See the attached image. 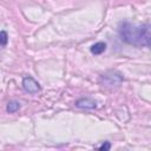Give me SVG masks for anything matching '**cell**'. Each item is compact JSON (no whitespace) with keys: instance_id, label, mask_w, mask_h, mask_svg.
Here are the masks:
<instances>
[{"instance_id":"8992f818","label":"cell","mask_w":151,"mask_h":151,"mask_svg":"<svg viewBox=\"0 0 151 151\" xmlns=\"http://www.w3.org/2000/svg\"><path fill=\"white\" fill-rule=\"evenodd\" d=\"M8 41V35L5 31H0V46H5Z\"/></svg>"},{"instance_id":"277c9868","label":"cell","mask_w":151,"mask_h":151,"mask_svg":"<svg viewBox=\"0 0 151 151\" xmlns=\"http://www.w3.org/2000/svg\"><path fill=\"white\" fill-rule=\"evenodd\" d=\"M105 48H106L105 42H97V44H94V45L91 47V52H92L93 54H101V53L105 51Z\"/></svg>"},{"instance_id":"6da1fadb","label":"cell","mask_w":151,"mask_h":151,"mask_svg":"<svg viewBox=\"0 0 151 151\" xmlns=\"http://www.w3.org/2000/svg\"><path fill=\"white\" fill-rule=\"evenodd\" d=\"M119 35L122 40L136 46H150V25L145 24L136 26L130 22H122L119 25Z\"/></svg>"},{"instance_id":"7a4b0ae2","label":"cell","mask_w":151,"mask_h":151,"mask_svg":"<svg viewBox=\"0 0 151 151\" xmlns=\"http://www.w3.org/2000/svg\"><path fill=\"white\" fill-rule=\"evenodd\" d=\"M22 87L26 92L31 93V94H35L40 91V85L38 84V81H35L32 77H26L22 80Z\"/></svg>"},{"instance_id":"5b68a950","label":"cell","mask_w":151,"mask_h":151,"mask_svg":"<svg viewBox=\"0 0 151 151\" xmlns=\"http://www.w3.org/2000/svg\"><path fill=\"white\" fill-rule=\"evenodd\" d=\"M20 109V103H18V101H9L8 104H7V106H6V110H7V112L8 113H14V112H17L18 110Z\"/></svg>"},{"instance_id":"3957f363","label":"cell","mask_w":151,"mask_h":151,"mask_svg":"<svg viewBox=\"0 0 151 151\" xmlns=\"http://www.w3.org/2000/svg\"><path fill=\"white\" fill-rule=\"evenodd\" d=\"M76 106L80 107V109H94L96 107V103L92 99L88 98H83L76 101Z\"/></svg>"},{"instance_id":"52a82bcc","label":"cell","mask_w":151,"mask_h":151,"mask_svg":"<svg viewBox=\"0 0 151 151\" xmlns=\"http://www.w3.org/2000/svg\"><path fill=\"white\" fill-rule=\"evenodd\" d=\"M110 149V143H105V144H103L101 146H99V150H109Z\"/></svg>"}]
</instances>
